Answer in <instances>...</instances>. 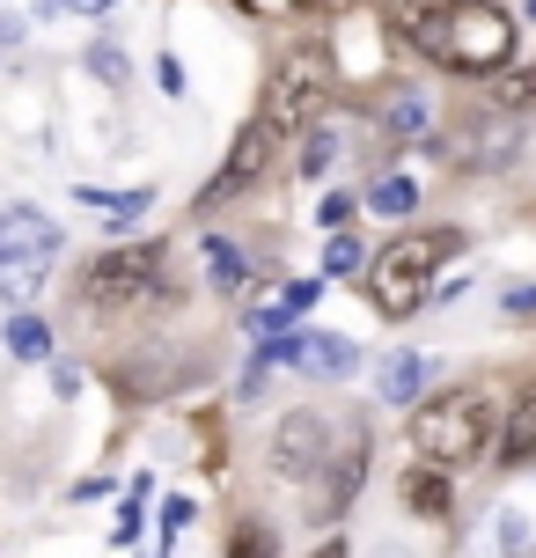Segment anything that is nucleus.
<instances>
[{"instance_id":"1","label":"nucleus","mask_w":536,"mask_h":558,"mask_svg":"<svg viewBox=\"0 0 536 558\" xmlns=\"http://www.w3.org/2000/svg\"><path fill=\"white\" fill-rule=\"evenodd\" d=\"M390 23L412 52H426L449 74H471V82L508 74L514 45H522V29L500 0H390Z\"/></svg>"},{"instance_id":"2","label":"nucleus","mask_w":536,"mask_h":558,"mask_svg":"<svg viewBox=\"0 0 536 558\" xmlns=\"http://www.w3.org/2000/svg\"><path fill=\"white\" fill-rule=\"evenodd\" d=\"M455 251H463V235H449V228H434V235L412 228V235H397L390 251H375V265H367V302H375V316H390V324L419 316L434 302V272Z\"/></svg>"},{"instance_id":"3","label":"nucleus","mask_w":536,"mask_h":558,"mask_svg":"<svg viewBox=\"0 0 536 558\" xmlns=\"http://www.w3.org/2000/svg\"><path fill=\"white\" fill-rule=\"evenodd\" d=\"M485 441H492V404L478 390H441L412 412V448H419L426 463H441V471L478 463Z\"/></svg>"},{"instance_id":"4","label":"nucleus","mask_w":536,"mask_h":558,"mask_svg":"<svg viewBox=\"0 0 536 558\" xmlns=\"http://www.w3.org/2000/svg\"><path fill=\"white\" fill-rule=\"evenodd\" d=\"M59 221L37 214V206H0V302L23 308L45 279H52V257H59Z\"/></svg>"},{"instance_id":"5","label":"nucleus","mask_w":536,"mask_h":558,"mask_svg":"<svg viewBox=\"0 0 536 558\" xmlns=\"http://www.w3.org/2000/svg\"><path fill=\"white\" fill-rule=\"evenodd\" d=\"M324 104H331V66L316 52H287L280 74H272V88H265V111H257V125L272 140H294L309 133L316 118H324Z\"/></svg>"},{"instance_id":"6","label":"nucleus","mask_w":536,"mask_h":558,"mask_svg":"<svg viewBox=\"0 0 536 558\" xmlns=\"http://www.w3.org/2000/svg\"><path fill=\"white\" fill-rule=\"evenodd\" d=\"M162 272H170V257L162 243H118L88 265V302L96 308H133L147 294H162Z\"/></svg>"},{"instance_id":"7","label":"nucleus","mask_w":536,"mask_h":558,"mask_svg":"<svg viewBox=\"0 0 536 558\" xmlns=\"http://www.w3.org/2000/svg\"><path fill=\"white\" fill-rule=\"evenodd\" d=\"M331 456H339V441H331V418L324 412H287L272 426V471L280 477H316Z\"/></svg>"},{"instance_id":"8","label":"nucleus","mask_w":536,"mask_h":558,"mask_svg":"<svg viewBox=\"0 0 536 558\" xmlns=\"http://www.w3.org/2000/svg\"><path fill=\"white\" fill-rule=\"evenodd\" d=\"M361 471H367V441L361 434H353V441L339 448V456H331V463H324V485H316V507H309V522H339L345 507H353V493H361Z\"/></svg>"},{"instance_id":"9","label":"nucleus","mask_w":536,"mask_h":558,"mask_svg":"<svg viewBox=\"0 0 536 558\" xmlns=\"http://www.w3.org/2000/svg\"><path fill=\"white\" fill-rule=\"evenodd\" d=\"M272 147H280V140H272V133H265V125L251 118V125H243V140H235V155H228V169H221V177H214V184H206L198 198H206V206H221V198L251 192V184H257V169H265V155H272Z\"/></svg>"},{"instance_id":"10","label":"nucleus","mask_w":536,"mask_h":558,"mask_svg":"<svg viewBox=\"0 0 536 558\" xmlns=\"http://www.w3.org/2000/svg\"><path fill=\"white\" fill-rule=\"evenodd\" d=\"M508 155H514V111L492 125V118H471L463 125V162L471 169H508Z\"/></svg>"},{"instance_id":"11","label":"nucleus","mask_w":536,"mask_h":558,"mask_svg":"<svg viewBox=\"0 0 536 558\" xmlns=\"http://www.w3.org/2000/svg\"><path fill=\"white\" fill-rule=\"evenodd\" d=\"M375 390H382V404H419L426 397V361L419 353H390V361L375 367Z\"/></svg>"},{"instance_id":"12","label":"nucleus","mask_w":536,"mask_h":558,"mask_svg":"<svg viewBox=\"0 0 536 558\" xmlns=\"http://www.w3.org/2000/svg\"><path fill=\"white\" fill-rule=\"evenodd\" d=\"M529 456H536V390H522L508 426H500V463H529Z\"/></svg>"},{"instance_id":"13","label":"nucleus","mask_w":536,"mask_h":558,"mask_svg":"<svg viewBox=\"0 0 536 558\" xmlns=\"http://www.w3.org/2000/svg\"><path fill=\"white\" fill-rule=\"evenodd\" d=\"M404 507H412V514H449V477H441V463L404 471Z\"/></svg>"},{"instance_id":"14","label":"nucleus","mask_w":536,"mask_h":558,"mask_svg":"<svg viewBox=\"0 0 536 558\" xmlns=\"http://www.w3.org/2000/svg\"><path fill=\"white\" fill-rule=\"evenodd\" d=\"M206 272H214V294H243V279H251V265H243V251H235V243H221V235H206Z\"/></svg>"},{"instance_id":"15","label":"nucleus","mask_w":536,"mask_h":558,"mask_svg":"<svg viewBox=\"0 0 536 558\" xmlns=\"http://www.w3.org/2000/svg\"><path fill=\"white\" fill-rule=\"evenodd\" d=\"M8 353H15V361H52V331H45L29 308H15V316H8Z\"/></svg>"},{"instance_id":"16","label":"nucleus","mask_w":536,"mask_h":558,"mask_svg":"<svg viewBox=\"0 0 536 558\" xmlns=\"http://www.w3.org/2000/svg\"><path fill=\"white\" fill-rule=\"evenodd\" d=\"M426 118H434V111H426L419 88H397L390 104H382V125H390V133H426Z\"/></svg>"},{"instance_id":"17","label":"nucleus","mask_w":536,"mask_h":558,"mask_svg":"<svg viewBox=\"0 0 536 558\" xmlns=\"http://www.w3.org/2000/svg\"><path fill=\"white\" fill-rule=\"evenodd\" d=\"M331 169H339V133H331V125H309V140H302V177H331Z\"/></svg>"},{"instance_id":"18","label":"nucleus","mask_w":536,"mask_h":558,"mask_svg":"<svg viewBox=\"0 0 536 558\" xmlns=\"http://www.w3.org/2000/svg\"><path fill=\"white\" fill-rule=\"evenodd\" d=\"M500 111H536V59H522V66H508L500 74Z\"/></svg>"},{"instance_id":"19","label":"nucleus","mask_w":536,"mask_h":558,"mask_svg":"<svg viewBox=\"0 0 536 558\" xmlns=\"http://www.w3.org/2000/svg\"><path fill=\"white\" fill-rule=\"evenodd\" d=\"M228 558H280V544H272L265 522H243V530L228 536Z\"/></svg>"},{"instance_id":"20","label":"nucleus","mask_w":536,"mask_h":558,"mask_svg":"<svg viewBox=\"0 0 536 558\" xmlns=\"http://www.w3.org/2000/svg\"><path fill=\"white\" fill-rule=\"evenodd\" d=\"M367 206H375V214H412V206H419V192H412L404 177H382V184L367 192Z\"/></svg>"},{"instance_id":"21","label":"nucleus","mask_w":536,"mask_h":558,"mask_svg":"<svg viewBox=\"0 0 536 558\" xmlns=\"http://www.w3.org/2000/svg\"><path fill=\"white\" fill-rule=\"evenodd\" d=\"M82 206H103V214H118L111 228H125L133 214H147V192H82Z\"/></svg>"},{"instance_id":"22","label":"nucleus","mask_w":536,"mask_h":558,"mask_svg":"<svg viewBox=\"0 0 536 558\" xmlns=\"http://www.w3.org/2000/svg\"><path fill=\"white\" fill-rule=\"evenodd\" d=\"M88 74H96V82H125V52H118V45H88Z\"/></svg>"},{"instance_id":"23","label":"nucleus","mask_w":536,"mask_h":558,"mask_svg":"<svg viewBox=\"0 0 536 558\" xmlns=\"http://www.w3.org/2000/svg\"><path fill=\"white\" fill-rule=\"evenodd\" d=\"M324 272H331V279L361 272V243H353V235H331V251H324Z\"/></svg>"},{"instance_id":"24","label":"nucleus","mask_w":536,"mask_h":558,"mask_svg":"<svg viewBox=\"0 0 536 558\" xmlns=\"http://www.w3.org/2000/svg\"><path fill=\"white\" fill-rule=\"evenodd\" d=\"M141 500H147V477H141V485H133V500H125V514H118V544H133V536H141Z\"/></svg>"},{"instance_id":"25","label":"nucleus","mask_w":536,"mask_h":558,"mask_svg":"<svg viewBox=\"0 0 536 558\" xmlns=\"http://www.w3.org/2000/svg\"><path fill=\"white\" fill-rule=\"evenodd\" d=\"M184 522H192V500H170V507H162V536H176Z\"/></svg>"},{"instance_id":"26","label":"nucleus","mask_w":536,"mask_h":558,"mask_svg":"<svg viewBox=\"0 0 536 558\" xmlns=\"http://www.w3.org/2000/svg\"><path fill=\"white\" fill-rule=\"evenodd\" d=\"M353 221V198H324V228H345Z\"/></svg>"},{"instance_id":"27","label":"nucleus","mask_w":536,"mask_h":558,"mask_svg":"<svg viewBox=\"0 0 536 558\" xmlns=\"http://www.w3.org/2000/svg\"><path fill=\"white\" fill-rule=\"evenodd\" d=\"M52 390H59V397H74V390H82V375H74L66 361H52Z\"/></svg>"},{"instance_id":"28","label":"nucleus","mask_w":536,"mask_h":558,"mask_svg":"<svg viewBox=\"0 0 536 558\" xmlns=\"http://www.w3.org/2000/svg\"><path fill=\"white\" fill-rule=\"evenodd\" d=\"M15 37H23V23H15V15H0V52H15Z\"/></svg>"},{"instance_id":"29","label":"nucleus","mask_w":536,"mask_h":558,"mask_svg":"<svg viewBox=\"0 0 536 558\" xmlns=\"http://www.w3.org/2000/svg\"><path fill=\"white\" fill-rule=\"evenodd\" d=\"M508 308H514V316H529V308H536V287H522V294H508Z\"/></svg>"},{"instance_id":"30","label":"nucleus","mask_w":536,"mask_h":558,"mask_svg":"<svg viewBox=\"0 0 536 558\" xmlns=\"http://www.w3.org/2000/svg\"><path fill=\"white\" fill-rule=\"evenodd\" d=\"M309 558H353V551H345L339 536H331V544H324V551H309Z\"/></svg>"},{"instance_id":"31","label":"nucleus","mask_w":536,"mask_h":558,"mask_svg":"<svg viewBox=\"0 0 536 558\" xmlns=\"http://www.w3.org/2000/svg\"><path fill=\"white\" fill-rule=\"evenodd\" d=\"M74 8H111V0H74Z\"/></svg>"}]
</instances>
